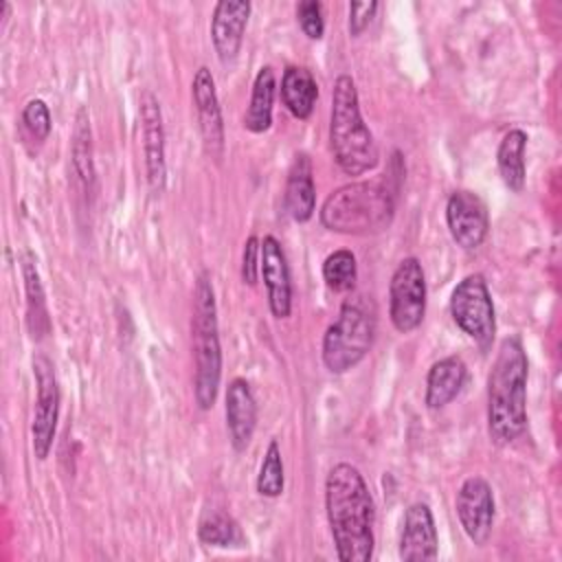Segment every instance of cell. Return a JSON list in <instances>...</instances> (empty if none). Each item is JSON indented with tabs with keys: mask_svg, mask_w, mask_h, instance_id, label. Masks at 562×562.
<instances>
[{
	"mask_svg": "<svg viewBox=\"0 0 562 562\" xmlns=\"http://www.w3.org/2000/svg\"><path fill=\"white\" fill-rule=\"evenodd\" d=\"M325 512L340 562H369L373 558L375 505L360 470L336 463L325 479Z\"/></svg>",
	"mask_w": 562,
	"mask_h": 562,
	"instance_id": "obj_1",
	"label": "cell"
},
{
	"mask_svg": "<svg viewBox=\"0 0 562 562\" xmlns=\"http://www.w3.org/2000/svg\"><path fill=\"white\" fill-rule=\"evenodd\" d=\"M527 378L520 338H503L487 375V435L496 446L514 443L527 428Z\"/></svg>",
	"mask_w": 562,
	"mask_h": 562,
	"instance_id": "obj_2",
	"label": "cell"
},
{
	"mask_svg": "<svg viewBox=\"0 0 562 562\" xmlns=\"http://www.w3.org/2000/svg\"><path fill=\"white\" fill-rule=\"evenodd\" d=\"M404 171L389 173L382 180H360L338 187L321 206V224L331 233L373 235L391 226L395 198Z\"/></svg>",
	"mask_w": 562,
	"mask_h": 562,
	"instance_id": "obj_3",
	"label": "cell"
},
{
	"mask_svg": "<svg viewBox=\"0 0 562 562\" xmlns=\"http://www.w3.org/2000/svg\"><path fill=\"white\" fill-rule=\"evenodd\" d=\"M329 145L347 176H362L378 165V145L362 119L356 81L349 75H338L331 88Z\"/></svg>",
	"mask_w": 562,
	"mask_h": 562,
	"instance_id": "obj_4",
	"label": "cell"
},
{
	"mask_svg": "<svg viewBox=\"0 0 562 562\" xmlns=\"http://www.w3.org/2000/svg\"><path fill=\"white\" fill-rule=\"evenodd\" d=\"M191 349H193V364H195L193 397L200 411H209L215 404V397L220 391L222 345H220L215 292L206 270H202L193 283Z\"/></svg>",
	"mask_w": 562,
	"mask_h": 562,
	"instance_id": "obj_5",
	"label": "cell"
},
{
	"mask_svg": "<svg viewBox=\"0 0 562 562\" xmlns=\"http://www.w3.org/2000/svg\"><path fill=\"white\" fill-rule=\"evenodd\" d=\"M375 312L367 296H349L323 334V364L331 373L353 369L373 347Z\"/></svg>",
	"mask_w": 562,
	"mask_h": 562,
	"instance_id": "obj_6",
	"label": "cell"
},
{
	"mask_svg": "<svg viewBox=\"0 0 562 562\" xmlns=\"http://www.w3.org/2000/svg\"><path fill=\"white\" fill-rule=\"evenodd\" d=\"M450 316L454 325L483 351L490 349L496 334V312L483 274H465L450 294Z\"/></svg>",
	"mask_w": 562,
	"mask_h": 562,
	"instance_id": "obj_7",
	"label": "cell"
},
{
	"mask_svg": "<svg viewBox=\"0 0 562 562\" xmlns=\"http://www.w3.org/2000/svg\"><path fill=\"white\" fill-rule=\"evenodd\" d=\"M426 314V277L417 257H404L389 281V318L400 334L415 331Z\"/></svg>",
	"mask_w": 562,
	"mask_h": 562,
	"instance_id": "obj_8",
	"label": "cell"
},
{
	"mask_svg": "<svg viewBox=\"0 0 562 562\" xmlns=\"http://www.w3.org/2000/svg\"><path fill=\"white\" fill-rule=\"evenodd\" d=\"M33 378H35V408H33V422H31V443L33 454L44 461L50 454L55 432H57V419H59V382L55 367L48 356L35 353L33 356Z\"/></svg>",
	"mask_w": 562,
	"mask_h": 562,
	"instance_id": "obj_9",
	"label": "cell"
},
{
	"mask_svg": "<svg viewBox=\"0 0 562 562\" xmlns=\"http://www.w3.org/2000/svg\"><path fill=\"white\" fill-rule=\"evenodd\" d=\"M454 509L470 542L483 547L492 533L496 514L492 485L483 476H468L457 492Z\"/></svg>",
	"mask_w": 562,
	"mask_h": 562,
	"instance_id": "obj_10",
	"label": "cell"
},
{
	"mask_svg": "<svg viewBox=\"0 0 562 562\" xmlns=\"http://www.w3.org/2000/svg\"><path fill=\"white\" fill-rule=\"evenodd\" d=\"M138 119H140V138L145 154V173L151 193L160 195L167 187V160H165V127L158 99L143 90L138 97Z\"/></svg>",
	"mask_w": 562,
	"mask_h": 562,
	"instance_id": "obj_11",
	"label": "cell"
},
{
	"mask_svg": "<svg viewBox=\"0 0 562 562\" xmlns=\"http://www.w3.org/2000/svg\"><path fill=\"white\" fill-rule=\"evenodd\" d=\"M446 224L450 237L463 250H476L490 231V213L485 202L465 189L452 191L446 202Z\"/></svg>",
	"mask_w": 562,
	"mask_h": 562,
	"instance_id": "obj_12",
	"label": "cell"
},
{
	"mask_svg": "<svg viewBox=\"0 0 562 562\" xmlns=\"http://www.w3.org/2000/svg\"><path fill=\"white\" fill-rule=\"evenodd\" d=\"M191 97L198 116V130L202 136L204 151L213 160H222L224 156V119L215 90V79L206 66H200L191 81Z\"/></svg>",
	"mask_w": 562,
	"mask_h": 562,
	"instance_id": "obj_13",
	"label": "cell"
},
{
	"mask_svg": "<svg viewBox=\"0 0 562 562\" xmlns=\"http://www.w3.org/2000/svg\"><path fill=\"white\" fill-rule=\"evenodd\" d=\"M248 0H220L211 15V42L222 66L237 59L250 18Z\"/></svg>",
	"mask_w": 562,
	"mask_h": 562,
	"instance_id": "obj_14",
	"label": "cell"
},
{
	"mask_svg": "<svg viewBox=\"0 0 562 562\" xmlns=\"http://www.w3.org/2000/svg\"><path fill=\"white\" fill-rule=\"evenodd\" d=\"M259 274L268 292V305L274 318H288L292 312V279L288 257L277 237L266 235L261 239Z\"/></svg>",
	"mask_w": 562,
	"mask_h": 562,
	"instance_id": "obj_15",
	"label": "cell"
},
{
	"mask_svg": "<svg viewBox=\"0 0 562 562\" xmlns=\"http://www.w3.org/2000/svg\"><path fill=\"white\" fill-rule=\"evenodd\" d=\"M400 560L404 562H424L435 560L439 553V536L435 527L432 512L426 503H413L406 507L402 518L400 544H397Z\"/></svg>",
	"mask_w": 562,
	"mask_h": 562,
	"instance_id": "obj_16",
	"label": "cell"
},
{
	"mask_svg": "<svg viewBox=\"0 0 562 562\" xmlns=\"http://www.w3.org/2000/svg\"><path fill=\"white\" fill-rule=\"evenodd\" d=\"M224 413L231 446L237 452H244L257 428V400L252 395L250 384L244 378H233L228 382Z\"/></svg>",
	"mask_w": 562,
	"mask_h": 562,
	"instance_id": "obj_17",
	"label": "cell"
},
{
	"mask_svg": "<svg viewBox=\"0 0 562 562\" xmlns=\"http://www.w3.org/2000/svg\"><path fill=\"white\" fill-rule=\"evenodd\" d=\"M285 211L290 217L299 224L310 222L316 209V187H314V171H312V160L307 154H296L288 180H285Z\"/></svg>",
	"mask_w": 562,
	"mask_h": 562,
	"instance_id": "obj_18",
	"label": "cell"
},
{
	"mask_svg": "<svg viewBox=\"0 0 562 562\" xmlns=\"http://www.w3.org/2000/svg\"><path fill=\"white\" fill-rule=\"evenodd\" d=\"M465 375H468V369L459 356H446L432 362L426 375V393H424L426 406L430 411H439L448 406L461 393L465 384Z\"/></svg>",
	"mask_w": 562,
	"mask_h": 562,
	"instance_id": "obj_19",
	"label": "cell"
},
{
	"mask_svg": "<svg viewBox=\"0 0 562 562\" xmlns=\"http://www.w3.org/2000/svg\"><path fill=\"white\" fill-rule=\"evenodd\" d=\"M20 266H22L24 292H26V329L33 340H42L50 334V316H48L46 294H44V285H42L33 252L24 250L20 257Z\"/></svg>",
	"mask_w": 562,
	"mask_h": 562,
	"instance_id": "obj_20",
	"label": "cell"
},
{
	"mask_svg": "<svg viewBox=\"0 0 562 562\" xmlns=\"http://www.w3.org/2000/svg\"><path fill=\"white\" fill-rule=\"evenodd\" d=\"M318 99V83L305 66H288L281 77V101L294 119H310Z\"/></svg>",
	"mask_w": 562,
	"mask_h": 562,
	"instance_id": "obj_21",
	"label": "cell"
},
{
	"mask_svg": "<svg viewBox=\"0 0 562 562\" xmlns=\"http://www.w3.org/2000/svg\"><path fill=\"white\" fill-rule=\"evenodd\" d=\"M277 94V77L272 66H261L250 92V103L244 114V127L252 134H263L272 125V105Z\"/></svg>",
	"mask_w": 562,
	"mask_h": 562,
	"instance_id": "obj_22",
	"label": "cell"
},
{
	"mask_svg": "<svg viewBox=\"0 0 562 562\" xmlns=\"http://www.w3.org/2000/svg\"><path fill=\"white\" fill-rule=\"evenodd\" d=\"M525 149H527V134L520 127H512L501 138L496 151L498 173L505 187L514 193H520L525 187Z\"/></svg>",
	"mask_w": 562,
	"mask_h": 562,
	"instance_id": "obj_23",
	"label": "cell"
},
{
	"mask_svg": "<svg viewBox=\"0 0 562 562\" xmlns=\"http://www.w3.org/2000/svg\"><path fill=\"white\" fill-rule=\"evenodd\" d=\"M198 538H200L202 544L222 547V549L244 547L246 544V536L241 533L239 522L231 514H226L222 509H206L200 516Z\"/></svg>",
	"mask_w": 562,
	"mask_h": 562,
	"instance_id": "obj_24",
	"label": "cell"
},
{
	"mask_svg": "<svg viewBox=\"0 0 562 562\" xmlns=\"http://www.w3.org/2000/svg\"><path fill=\"white\" fill-rule=\"evenodd\" d=\"M70 158L72 169L83 187H92L94 182V160H92V132H90V116L86 108L77 110L75 127H72V143H70Z\"/></svg>",
	"mask_w": 562,
	"mask_h": 562,
	"instance_id": "obj_25",
	"label": "cell"
},
{
	"mask_svg": "<svg viewBox=\"0 0 562 562\" xmlns=\"http://www.w3.org/2000/svg\"><path fill=\"white\" fill-rule=\"evenodd\" d=\"M323 279L334 292H351L358 279L356 255L347 248H338L329 252L323 261Z\"/></svg>",
	"mask_w": 562,
	"mask_h": 562,
	"instance_id": "obj_26",
	"label": "cell"
},
{
	"mask_svg": "<svg viewBox=\"0 0 562 562\" xmlns=\"http://www.w3.org/2000/svg\"><path fill=\"white\" fill-rule=\"evenodd\" d=\"M285 487V472H283V457L277 439H272L266 448L263 461L259 465L257 474V492L266 498H277L281 496Z\"/></svg>",
	"mask_w": 562,
	"mask_h": 562,
	"instance_id": "obj_27",
	"label": "cell"
},
{
	"mask_svg": "<svg viewBox=\"0 0 562 562\" xmlns=\"http://www.w3.org/2000/svg\"><path fill=\"white\" fill-rule=\"evenodd\" d=\"M22 123H24L26 132L37 143H44L50 134V127H53V119H50V110H48L46 101H42V99L26 101V105L22 110Z\"/></svg>",
	"mask_w": 562,
	"mask_h": 562,
	"instance_id": "obj_28",
	"label": "cell"
},
{
	"mask_svg": "<svg viewBox=\"0 0 562 562\" xmlns=\"http://www.w3.org/2000/svg\"><path fill=\"white\" fill-rule=\"evenodd\" d=\"M296 22L310 40H321L325 33L323 4L316 0H301L296 4Z\"/></svg>",
	"mask_w": 562,
	"mask_h": 562,
	"instance_id": "obj_29",
	"label": "cell"
},
{
	"mask_svg": "<svg viewBox=\"0 0 562 562\" xmlns=\"http://www.w3.org/2000/svg\"><path fill=\"white\" fill-rule=\"evenodd\" d=\"M378 2L375 0H369V2H349V35L351 37H358L367 31V26L371 24V20L375 18V11H378Z\"/></svg>",
	"mask_w": 562,
	"mask_h": 562,
	"instance_id": "obj_30",
	"label": "cell"
},
{
	"mask_svg": "<svg viewBox=\"0 0 562 562\" xmlns=\"http://www.w3.org/2000/svg\"><path fill=\"white\" fill-rule=\"evenodd\" d=\"M259 259H261V241L255 235H250L244 244V250H241V279H244V283H248V285L257 283Z\"/></svg>",
	"mask_w": 562,
	"mask_h": 562,
	"instance_id": "obj_31",
	"label": "cell"
}]
</instances>
